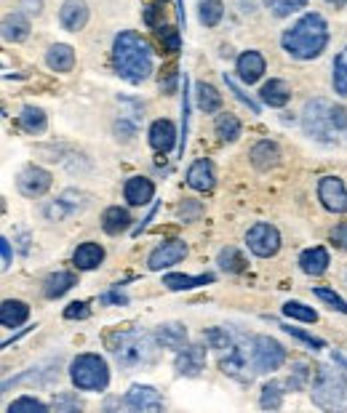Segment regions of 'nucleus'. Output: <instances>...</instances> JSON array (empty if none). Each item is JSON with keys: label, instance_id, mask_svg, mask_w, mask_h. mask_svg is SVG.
Segmentation results:
<instances>
[{"label": "nucleus", "instance_id": "nucleus-55", "mask_svg": "<svg viewBox=\"0 0 347 413\" xmlns=\"http://www.w3.org/2000/svg\"><path fill=\"white\" fill-rule=\"evenodd\" d=\"M329 3H334V6H345L347 0H329Z\"/></svg>", "mask_w": 347, "mask_h": 413}, {"label": "nucleus", "instance_id": "nucleus-38", "mask_svg": "<svg viewBox=\"0 0 347 413\" xmlns=\"http://www.w3.org/2000/svg\"><path fill=\"white\" fill-rule=\"evenodd\" d=\"M334 88H337V94L347 96V49L339 51L337 62H334Z\"/></svg>", "mask_w": 347, "mask_h": 413}, {"label": "nucleus", "instance_id": "nucleus-19", "mask_svg": "<svg viewBox=\"0 0 347 413\" xmlns=\"http://www.w3.org/2000/svg\"><path fill=\"white\" fill-rule=\"evenodd\" d=\"M187 184L198 192H208L214 187V166H211L208 160L192 163L190 171H187Z\"/></svg>", "mask_w": 347, "mask_h": 413}, {"label": "nucleus", "instance_id": "nucleus-36", "mask_svg": "<svg viewBox=\"0 0 347 413\" xmlns=\"http://www.w3.org/2000/svg\"><path fill=\"white\" fill-rule=\"evenodd\" d=\"M262 408H280V403H283V384L280 381H270L264 389H262V397H260Z\"/></svg>", "mask_w": 347, "mask_h": 413}, {"label": "nucleus", "instance_id": "nucleus-25", "mask_svg": "<svg viewBox=\"0 0 347 413\" xmlns=\"http://www.w3.org/2000/svg\"><path fill=\"white\" fill-rule=\"evenodd\" d=\"M299 264H302V272L318 277L323 275L326 267H329V254H326V248H310L299 256Z\"/></svg>", "mask_w": 347, "mask_h": 413}, {"label": "nucleus", "instance_id": "nucleus-48", "mask_svg": "<svg viewBox=\"0 0 347 413\" xmlns=\"http://www.w3.org/2000/svg\"><path fill=\"white\" fill-rule=\"evenodd\" d=\"M163 72H166V78L160 75V91H163V94H171L174 86H176V67H174V64H169V67L163 69Z\"/></svg>", "mask_w": 347, "mask_h": 413}, {"label": "nucleus", "instance_id": "nucleus-51", "mask_svg": "<svg viewBox=\"0 0 347 413\" xmlns=\"http://www.w3.org/2000/svg\"><path fill=\"white\" fill-rule=\"evenodd\" d=\"M0 251H3V270H8V264H11V243L6 240H0Z\"/></svg>", "mask_w": 347, "mask_h": 413}, {"label": "nucleus", "instance_id": "nucleus-20", "mask_svg": "<svg viewBox=\"0 0 347 413\" xmlns=\"http://www.w3.org/2000/svg\"><path fill=\"white\" fill-rule=\"evenodd\" d=\"M174 141H176V131H174V123L169 121H155L153 123V128H150V144H153V150L158 152H169L174 147Z\"/></svg>", "mask_w": 347, "mask_h": 413}, {"label": "nucleus", "instance_id": "nucleus-26", "mask_svg": "<svg viewBox=\"0 0 347 413\" xmlns=\"http://www.w3.org/2000/svg\"><path fill=\"white\" fill-rule=\"evenodd\" d=\"M46 64H49L53 72H69L72 64H75V51H72L69 46H65V43H56V46H51L49 53H46Z\"/></svg>", "mask_w": 347, "mask_h": 413}, {"label": "nucleus", "instance_id": "nucleus-43", "mask_svg": "<svg viewBox=\"0 0 347 413\" xmlns=\"http://www.w3.org/2000/svg\"><path fill=\"white\" fill-rule=\"evenodd\" d=\"M158 33H160V40H163L166 51H169V53L179 51V35H176V30H174V27H160Z\"/></svg>", "mask_w": 347, "mask_h": 413}, {"label": "nucleus", "instance_id": "nucleus-9", "mask_svg": "<svg viewBox=\"0 0 347 413\" xmlns=\"http://www.w3.org/2000/svg\"><path fill=\"white\" fill-rule=\"evenodd\" d=\"M246 243L251 248V254L257 256L267 258V256H276L278 248H280V235L273 224H254L246 235Z\"/></svg>", "mask_w": 347, "mask_h": 413}, {"label": "nucleus", "instance_id": "nucleus-11", "mask_svg": "<svg viewBox=\"0 0 347 413\" xmlns=\"http://www.w3.org/2000/svg\"><path fill=\"white\" fill-rule=\"evenodd\" d=\"M17 187L27 197H40V195H46L49 187H51V173L37 168V166H30V168H24V171L19 173Z\"/></svg>", "mask_w": 347, "mask_h": 413}, {"label": "nucleus", "instance_id": "nucleus-21", "mask_svg": "<svg viewBox=\"0 0 347 413\" xmlns=\"http://www.w3.org/2000/svg\"><path fill=\"white\" fill-rule=\"evenodd\" d=\"M264 72V59L257 51H246L238 56V75L246 83H257Z\"/></svg>", "mask_w": 347, "mask_h": 413}, {"label": "nucleus", "instance_id": "nucleus-6", "mask_svg": "<svg viewBox=\"0 0 347 413\" xmlns=\"http://www.w3.org/2000/svg\"><path fill=\"white\" fill-rule=\"evenodd\" d=\"M312 403L323 411H347V376L321 368L312 384Z\"/></svg>", "mask_w": 347, "mask_h": 413}, {"label": "nucleus", "instance_id": "nucleus-1", "mask_svg": "<svg viewBox=\"0 0 347 413\" xmlns=\"http://www.w3.org/2000/svg\"><path fill=\"white\" fill-rule=\"evenodd\" d=\"M112 62L118 75L128 83H142L153 72V53L150 46L137 33H121L112 46Z\"/></svg>", "mask_w": 347, "mask_h": 413}, {"label": "nucleus", "instance_id": "nucleus-10", "mask_svg": "<svg viewBox=\"0 0 347 413\" xmlns=\"http://www.w3.org/2000/svg\"><path fill=\"white\" fill-rule=\"evenodd\" d=\"M318 197H321V203L329 208L331 213H347V190L342 184V179H337V176L321 179Z\"/></svg>", "mask_w": 347, "mask_h": 413}, {"label": "nucleus", "instance_id": "nucleus-44", "mask_svg": "<svg viewBox=\"0 0 347 413\" xmlns=\"http://www.w3.org/2000/svg\"><path fill=\"white\" fill-rule=\"evenodd\" d=\"M307 376H310L307 365H305V362H299V365L294 368V376L289 379V387H291V389H302V387H305V381H307Z\"/></svg>", "mask_w": 347, "mask_h": 413}, {"label": "nucleus", "instance_id": "nucleus-49", "mask_svg": "<svg viewBox=\"0 0 347 413\" xmlns=\"http://www.w3.org/2000/svg\"><path fill=\"white\" fill-rule=\"evenodd\" d=\"M331 240L337 243L339 248H345L347 251V224H339V227L331 232Z\"/></svg>", "mask_w": 347, "mask_h": 413}, {"label": "nucleus", "instance_id": "nucleus-16", "mask_svg": "<svg viewBox=\"0 0 347 413\" xmlns=\"http://www.w3.org/2000/svg\"><path fill=\"white\" fill-rule=\"evenodd\" d=\"M81 206H83V195H81V192H75V190H67V192H62V197H59V200H53L51 206H46L43 213H46L51 222H62L65 216L75 213Z\"/></svg>", "mask_w": 347, "mask_h": 413}, {"label": "nucleus", "instance_id": "nucleus-24", "mask_svg": "<svg viewBox=\"0 0 347 413\" xmlns=\"http://www.w3.org/2000/svg\"><path fill=\"white\" fill-rule=\"evenodd\" d=\"M291 99V88L286 80H270V83H264L262 86V102L270 104V107H286Z\"/></svg>", "mask_w": 347, "mask_h": 413}, {"label": "nucleus", "instance_id": "nucleus-39", "mask_svg": "<svg viewBox=\"0 0 347 413\" xmlns=\"http://www.w3.org/2000/svg\"><path fill=\"white\" fill-rule=\"evenodd\" d=\"M283 315H286V317H294V320H302V323H315V320H318L315 310L299 304V301H286V304H283Z\"/></svg>", "mask_w": 347, "mask_h": 413}, {"label": "nucleus", "instance_id": "nucleus-2", "mask_svg": "<svg viewBox=\"0 0 347 413\" xmlns=\"http://www.w3.org/2000/svg\"><path fill=\"white\" fill-rule=\"evenodd\" d=\"M329 43L326 21L318 14H307L296 21L289 33L283 35V49L294 59H315Z\"/></svg>", "mask_w": 347, "mask_h": 413}, {"label": "nucleus", "instance_id": "nucleus-3", "mask_svg": "<svg viewBox=\"0 0 347 413\" xmlns=\"http://www.w3.org/2000/svg\"><path fill=\"white\" fill-rule=\"evenodd\" d=\"M107 346L115 355V360L123 368H137V365H150L158 358V339L155 333L144 331H118L107 336Z\"/></svg>", "mask_w": 347, "mask_h": 413}, {"label": "nucleus", "instance_id": "nucleus-28", "mask_svg": "<svg viewBox=\"0 0 347 413\" xmlns=\"http://www.w3.org/2000/svg\"><path fill=\"white\" fill-rule=\"evenodd\" d=\"M128 224H131V216H128V211H123V208H107L102 216V227L107 235H121L128 229Z\"/></svg>", "mask_w": 347, "mask_h": 413}, {"label": "nucleus", "instance_id": "nucleus-29", "mask_svg": "<svg viewBox=\"0 0 347 413\" xmlns=\"http://www.w3.org/2000/svg\"><path fill=\"white\" fill-rule=\"evenodd\" d=\"M30 35V21L19 14H11V17L3 19V37L6 40H14V43H22L24 37Z\"/></svg>", "mask_w": 347, "mask_h": 413}, {"label": "nucleus", "instance_id": "nucleus-35", "mask_svg": "<svg viewBox=\"0 0 347 413\" xmlns=\"http://www.w3.org/2000/svg\"><path fill=\"white\" fill-rule=\"evenodd\" d=\"M19 123L27 128V131H43L46 128V115H43V109H37V107H24L22 109V115H19Z\"/></svg>", "mask_w": 347, "mask_h": 413}, {"label": "nucleus", "instance_id": "nucleus-4", "mask_svg": "<svg viewBox=\"0 0 347 413\" xmlns=\"http://www.w3.org/2000/svg\"><path fill=\"white\" fill-rule=\"evenodd\" d=\"M347 125V109L326 99H312L302 109V128L305 134L318 141H334V134Z\"/></svg>", "mask_w": 347, "mask_h": 413}, {"label": "nucleus", "instance_id": "nucleus-27", "mask_svg": "<svg viewBox=\"0 0 347 413\" xmlns=\"http://www.w3.org/2000/svg\"><path fill=\"white\" fill-rule=\"evenodd\" d=\"M27 315H30V307H27L24 301L8 299V301H3V307H0V323L6 328H17L27 320Z\"/></svg>", "mask_w": 347, "mask_h": 413}, {"label": "nucleus", "instance_id": "nucleus-42", "mask_svg": "<svg viewBox=\"0 0 347 413\" xmlns=\"http://www.w3.org/2000/svg\"><path fill=\"white\" fill-rule=\"evenodd\" d=\"M315 296L321 299V301H326L331 310L337 312H345L347 315V301L342 299V296H337L334 291H329V288H315Z\"/></svg>", "mask_w": 347, "mask_h": 413}, {"label": "nucleus", "instance_id": "nucleus-5", "mask_svg": "<svg viewBox=\"0 0 347 413\" xmlns=\"http://www.w3.org/2000/svg\"><path fill=\"white\" fill-rule=\"evenodd\" d=\"M219 368L230 379L241 381V384H251L254 374H260L257 362H254V342L248 344V339H243L238 333L232 339V344L219 352Z\"/></svg>", "mask_w": 347, "mask_h": 413}, {"label": "nucleus", "instance_id": "nucleus-8", "mask_svg": "<svg viewBox=\"0 0 347 413\" xmlns=\"http://www.w3.org/2000/svg\"><path fill=\"white\" fill-rule=\"evenodd\" d=\"M286 360V349L278 344L276 339L270 336H257L254 339V362H257V371L260 374H270L278 371Z\"/></svg>", "mask_w": 347, "mask_h": 413}, {"label": "nucleus", "instance_id": "nucleus-53", "mask_svg": "<svg viewBox=\"0 0 347 413\" xmlns=\"http://www.w3.org/2000/svg\"><path fill=\"white\" fill-rule=\"evenodd\" d=\"M102 301H126V296H123V293H107V296H104Z\"/></svg>", "mask_w": 347, "mask_h": 413}, {"label": "nucleus", "instance_id": "nucleus-52", "mask_svg": "<svg viewBox=\"0 0 347 413\" xmlns=\"http://www.w3.org/2000/svg\"><path fill=\"white\" fill-rule=\"evenodd\" d=\"M158 11H160L158 6H147V11H144V21H147L150 27H155L158 24Z\"/></svg>", "mask_w": 347, "mask_h": 413}, {"label": "nucleus", "instance_id": "nucleus-17", "mask_svg": "<svg viewBox=\"0 0 347 413\" xmlns=\"http://www.w3.org/2000/svg\"><path fill=\"white\" fill-rule=\"evenodd\" d=\"M126 200L131 203V206H144V203H150L153 200V195H155V187H153V182L150 179H144V176H134V179H128L126 182Z\"/></svg>", "mask_w": 347, "mask_h": 413}, {"label": "nucleus", "instance_id": "nucleus-14", "mask_svg": "<svg viewBox=\"0 0 347 413\" xmlns=\"http://www.w3.org/2000/svg\"><path fill=\"white\" fill-rule=\"evenodd\" d=\"M187 256V245L182 240H171V243H163L160 248H155L153 254H150V270H163V267H171L176 261H182V258Z\"/></svg>", "mask_w": 347, "mask_h": 413}, {"label": "nucleus", "instance_id": "nucleus-18", "mask_svg": "<svg viewBox=\"0 0 347 413\" xmlns=\"http://www.w3.org/2000/svg\"><path fill=\"white\" fill-rule=\"evenodd\" d=\"M155 339L158 344L166 349H182L187 344V328L182 323H163V326H158Z\"/></svg>", "mask_w": 347, "mask_h": 413}, {"label": "nucleus", "instance_id": "nucleus-32", "mask_svg": "<svg viewBox=\"0 0 347 413\" xmlns=\"http://www.w3.org/2000/svg\"><path fill=\"white\" fill-rule=\"evenodd\" d=\"M75 285V275L72 272H56L46 280V296L49 299H59V296H65Z\"/></svg>", "mask_w": 347, "mask_h": 413}, {"label": "nucleus", "instance_id": "nucleus-15", "mask_svg": "<svg viewBox=\"0 0 347 413\" xmlns=\"http://www.w3.org/2000/svg\"><path fill=\"white\" fill-rule=\"evenodd\" d=\"M59 19H62L65 30H69V33H78V30H83V27H86V21H88L86 0H65Z\"/></svg>", "mask_w": 347, "mask_h": 413}, {"label": "nucleus", "instance_id": "nucleus-13", "mask_svg": "<svg viewBox=\"0 0 347 413\" xmlns=\"http://www.w3.org/2000/svg\"><path fill=\"white\" fill-rule=\"evenodd\" d=\"M206 365V346L192 344L182 346L179 355H176V374L179 376H198Z\"/></svg>", "mask_w": 347, "mask_h": 413}, {"label": "nucleus", "instance_id": "nucleus-54", "mask_svg": "<svg viewBox=\"0 0 347 413\" xmlns=\"http://www.w3.org/2000/svg\"><path fill=\"white\" fill-rule=\"evenodd\" d=\"M334 362H339L342 368H347V358L345 355H339V352H334Z\"/></svg>", "mask_w": 347, "mask_h": 413}, {"label": "nucleus", "instance_id": "nucleus-7", "mask_svg": "<svg viewBox=\"0 0 347 413\" xmlns=\"http://www.w3.org/2000/svg\"><path fill=\"white\" fill-rule=\"evenodd\" d=\"M69 379L78 389H104L110 371L99 355H78L69 365Z\"/></svg>", "mask_w": 347, "mask_h": 413}, {"label": "nucleus", "instance_id": "nucleus-30", "mask_svg": "<svg viewBox=\"0 0 347 413\" xmlns=\"http://www.w3.org/2000/svg\"><path fill=\"white\" fill-rule=\"evenodd\" d=\"M206 283H214V275H201V277H190V275H166L163 277V285L171 288V291H190V288H198V285H206Z\"/></svg>", "mask_w": 347, "mask_h": 413}, {"label": "nucleus", "instance_id": "nucleus-34", "mask_svg": "<svg viewBox=\"0 0 347 413\" xmlns=\"http://www.w3.org/2000/svg\"><path fill=\"white\" fill-rule=\"evenodd\" d=\"M219 267L227 270V272H243V267H246V258L241 256V251L238 248H232V245H227L219 251Z\"/></svg>", "mask_w": 347, "mask_h": 413}, {"label": "nucleus", "instance_id": "nucleus-41", "mask_svg": "<svg viewBox=\"0 0 347 413\" xmlns=\"http://www.w3.org/2000/svg\"><path fill=\"white\" fill-rule=\"evenodd\" d=\"M264 3H267V8L276 17H289V14H294L299 8H305L307 0H264Z\"/></svg>", "mask_w": 347, "mask_h": 413}, {"label": "nucleus", "instance_id": "nucleus-47", "mask_svg": "<svg viewBox=\"0 0 347 413\" xmlns=\"http://www.w3.org/2000/svg\"><path fill=\"white\" fill-rule=\"evenodd\" d=\"M225 80H227V86L232 88V94H235V96H238V99H241V102L246 104V107H248V109H251V112H254V115H257V112H260V107H257V104L251 102V96H246V94H243L241 88H238V83H235V80H232V78H227V75H225Z\"/></svg>", "mask_w": 347, "mask_h": 413}, {"label": "nucleus", "instance_id": "nucleus-40", "mask_svg": "<svg viewBox=\"0 0 347 413\" xmlns=\"http://www.w3.org/2000/svg\"><path fill=\"white\" fill-rule=\"evenodd\" d=\"M46 411H49V405L40 403V400H35V397H19V400H14L8 405V413H46Z\"/></svg>", "mask_w": 347, "mask_h": 413}, {"label": "nucleus", "instance_id": "nucleus-50", "mask_svg": "<svg viewBox=\"0 0 347 413\" xmlns=\"http://www.w3.org/2000/svg\"><path fill=\"white\" fill-rule=\"evenodd\" d=\"M19 8H24L27 14H40L43 11V0H19Z\"/></svg>", "mask_w": 347, "mask_h": 413}, {"label": "nucleus", "instance_id": "nucleus-23", "mask_svg": "<svg viewBox=\"0 0 347 413\" xmlns=\"http://www.w3.org/2000/svg\"><path fill=\"white\" fill-rule=\"evenodd\" d=\"M278 157H280V150H278L273 141H260L251 150V163L260 171H270L273 166H278Z\"/></svg>", "mask_w": 347, "mask_h": 413}, {"label": "nucleus", "instance_id": "nucleus-33", "mask_svg": "<svg viewBox=\"0 0 347 413\" xmlns=\"http://www.w3.org/2000/svg\"><path fill=\"white\" fill-rule=\"evenodd\" d=\"M217 134L222 141H235V139L241 137V123L235 115H219L217 118Z\"/></svg>", "mask_w": 347, "mask_h": 413}, {"label": "nucleus", "instance_id": "nucleus-45", "mask_svg": "<svg viewBox=\"0 0 347 413\" xmlns=\"http://www.w3.org/2000/svg\"><path fill=\"white\" fill-rule=\"evenodd\" d=\"M65 317H67V320H86V317H88V304H83V301H75V304H69L67 310H65Z\"/></svg>", "mask_w": 347, "mask_h": 413}, {"label": "nucleus", "instance_id": "nucleus-31", "mask_svg": "<svg viewBox=\"0 0 347 413\" xmlns=\"http://www.w3.org/2000/svg\"><path fill=\"white\" fill-rule=\"evenodd\" d=\"M195 102H198V109L201 112H217L222 107V96L219 91L208 83H198V94H195Z\"/></svg>", "mask_w": 347, "mask_h": 413}, {"label": "nucleus", "instance_id": "nucleus-12", "mask_svg": "<svg viewBox=\"0 0 347 413\" xmlns=\"http://www.w3.org/2000/svg\"><path fill=\"white\" fill-rule=\"evenodd\" d=\"M126 405L131 408V411H163V400L158 395L153 387H142V384H134L128 392H126Z\"/></svg>", "mask_w": 347, "mask_h": 413}, {"label": "nucleus", "instance_id": "nucleus-22", "mask_svg": "<svg viewBox=\"0 0 347 413\" xmlns=\"http://www.w3.org/2000/svg\"><path fill=\"white\" fill-rule=\"evenodd\" d=\"M102 258H104L102 245H96V243H83V245H78L72 261H75L78 270H96V267L102 264Z\"/></svg>", "mask_w": 347, "mask_h": 413}, {"label": "nucleus", "instance_id": "nucleus-46", "mask_svg": "<svg viewBox=\"0 0 347 413\" xmlns=\"http://www.w3.org/2000/svg\"><path fill=\"white\" fill-rule=\"evenodd\" d=\"M286 333H291V336H296V339H302V342H307L310 346H315V349H321L323 346V342L321 339H315V336H310V333H305V331H299V328H291V326H280Z\"/></svg>", "mask_w": 347, "mask_h": 413}, {"label": "nucleus", "instance_id": "nucleus-37", "mask_svg": "<svg viewBox=\"0 0 347 413\" xmlns=\"http://www.w3.org/2000/svg\"><path fill=\"white\" fill-rule=\"evenodd\" d=\"M222 14H225V8H222V3H219V0H201V21H203L206 27L219 24Z\"/></svg>", "mask_w": 347, "mask_h": 413}]
</instances>
